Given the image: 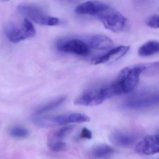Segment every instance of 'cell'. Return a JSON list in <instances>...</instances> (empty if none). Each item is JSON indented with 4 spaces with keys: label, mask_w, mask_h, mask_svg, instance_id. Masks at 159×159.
I'll use <instances>...</instances> for the list:
<instances>
[{
    "label": "cell",
    "mask_w": 159,
    "mask_h": 159,
    "mask_svg": "<svg viewBox=\"0 0 159 159\" xmlns=\"http://www.w3.org/2000/svg\"><path fill=\"white\" fill-rule=\"evenodd\" d=\"M146 68L145 65H138L122 69L115 80L109 85L113 95L133 91L138 84L140 74Z\"/></svg>",
    "instance_id": "obj_1"
},
{
    "label": "cell",
    "mask_w": 159,
    "mask_h": 159,
    "mask_svg": "<svg viewBox=\"0 0 159 159\" xmlns=\"http://www.w3.org/2000/svg\"><path fill=\"white\" fill-rule=\"evenodd\" d=\"M90 118L87 115L78 112L50 115H34L32 121L42 127H50L72 123L88 122Z\"/></svg>",
    "instance_id": "obj_2"
},
{
    "label": "cell",
    "mask_w": 159,
    "mask_h": 159,
    "mask_svg": "<svg viewBox=\"0 0 159 159\" xmlns=\"http://www.w3.org/2000/svg\"><path fill=\"white\" fill-rule=\"evenodd\" d=\"M95 17L101 22L106 29L115 33L123 32L127 26L126 18L120 12L107 4Z\"/></svg>",
    "instance_id": "obj_3"
},
{
    "label": "cell",
    "mask_w": 159,
    "mask_h": 159,
    "mask_svg": "<svg viewBox=\"0 0 159 159\" xmlns=\"http://www.w3.org/2000/svg\"><path fill=\"white\" fill-rule=\"evenodd\" d=\"M5 33L8 39L14 43L35 37L36 30L30 20L24 18L20 24L11 22L5 27Z\"/></svg>",
    "instance_id": "obj_4"
},
{
    "label": "cell",
    "mask_w": 159,
    "mask_h": 159,
    "mask_svg": "<svg viewBox=\"0 0 159 159\" xmlns=\"http://www.w3.org/2000/svg\"><path fill=\"white\" fill-rule=\"evenodd\" d=\"M18 12L32 22L46 26L57 25L60 20L49 15L42 8L32 4H22L17 7Z\"/></svg>",
    "instance_id": "obj_5"
},
{
    "label": "cell",
    "mask_w": 159,
    "mask_h": 159,
    "mask_svg": "<svg viewBox=\"0 0 159 159\" xmlns=\"http://www.w3.org/2000/svg\"><path fill=\"white\" fill-rule=\"evenodd\" d=\"M113 96L109 85L86 90L74 101L79 106L92 107L102 104L106 99Z\"/></svg>",
    "instance_id": "obj_6"
},
{
    "label": "cell",
    "mask_w": 159,
    "mask_h": 159,
    "mask_svg": "<svg viewBox=\"0 0 159 159\" xmlns=\"http://www.w3.org/2000/svg\"><path fill=\"white\" fill-rule=\"evenodd\" d=\"M89 44L80 39H73L59 43L57 49L60 52L80 56H87L90 53Z\"/></svg>",
    "instance_id": "obj_7"
},
{
    "label": "cell",
    "mask_w": 159,
    "mask_h": 159,
    "mask_svg": "<svg viewBox=\"0 0 159 159\" xmlns=\"http://www.w3.org/2000/svg\"><path fill=\"white\" fill-rule=\"evenodd\" d=\"M135 150L145 155L159 153V134L147 136L136 146Z\"/></svg>",
    "instance_id": "obj_8"
},
{
    "label": "cell",
    "mask_w": 159,
    "mask_h": 159,
    "mask_svg": "<svg viewBox=\"0 0 159 159\" xmlns=\"http://www.w3.org/2000/svg\"><path fill=\"white\" fill-rule=\"evenodd\" d=\"M129 50V47L127 46H120L112 48L103 55L95 58L93 62L95 65H98L110 61H117L125 55Z\"/></svg>",
    "instance_id": "obj_9"
},
{
    "label": "cell",
    "mask_w": 159,
    "mask_h": 159,
    "mask_svg": "<svg viewBox=\"0 0 159 159\" xmlns=\"http://www.w3.org/2000/svg\"><path fill=\"white\" fill-rule=\"evenodd\" d=\"M159 105V93L135 98L125 103V106L132 108H140Z\"/></svg>",
    "instance_id": "obj_10"
},
{
    "label": "cell",
    "mask_w": 159,
    "mask_h": 159,
    "mask_svg": "<svg viewBox=\"0 0 159 159\" xmlns=\"http://www.w3.org/2000/svg\"><path fill=\"white\" fill-rule=\"evenodd\" d=\"M90 48L97 50H110L113 48L111 39L105 35L98 34L91 37L88 43Z\"/></svg>",
    "instance_id": "obj_11"
},
{
    "label": "cell",
    "mask_w": 159,
    "mask_h": 159,
    "mask_svg": "<svg viewBox=\"0 0 159 159\" xmlns=\"http://www.w3.org/2000/svg\"><path fill=\"white\" fill-rule=\"evenodd\" d=\"M66 97L65 96L59 97L48 103L39 107L35 111V115H40L59 107L66 101Z\"/></svg>",
    "instance_id": "obj_12"
},
{
    "label": "cell",
    "mask_w": 159,
    "mask_h": 159,
    "mask_svg": "<svg viewBox=\"0 0 159 159\" xmlns=\"http://www.w3.org/2000/svg\"><path fill=\"white\" fill-rule=\"evenodd\" d=\"M114 150L110 146L106 144H99L94 146L91 150L92 157L96 159L107 158L113 154Z\"/></svg>",
    "instance_id": "obj_13"
},
{
    "label": "cell",
    "mask_w": 159,
    "mask_h": 159,
    "mask_svg": "<svg viewBox=\"0 0 159 159\" xmlns=\"http://www.w3.org/2000/svg\"><path fill=\"white\" fill-rule=\"evenodd\" d=\"M159 52V42L151 40L141 45L138 50V54L142 57H148Z\"/></svg>",
    "instance_id": "obj_14"
},
{
    "label": "cell",
    "mask_w": 159,
    "mask_h": 159,
    "mask_svg": "<svg viewBox=\"0 0 159 159\" xmlns=\"http://www.w3.org/2000/svg\"><path fill=\"white\" fill-rule=\"evenodd\" d=\"M110 139L115 145L122 147L129 146L133 142V138L122 133H114L111 134Z\"/></svg>",
    "instance_id": "obj_15"
},
{
    "label": "cell",
    "mask_w": 159,
    "mask_h": 159,
    "mask_svg": "<svg viewBox=\"0 0 159 159\" xmlns=\"http://www.w3.org/2000/svg\"><path fill=\"white\" fill-rule=\"evenodd\" d=\"M30 133L27 128L21 125L12 126L9 131L10 135L16 139L26 138L29 136Z\"/></svg>",
    "instance_id": "obj_16"
},
{
    "label": "cell",
    "mask_w": 159,
    "mask_h": 159,
    "mask_svg": "<svg viewBox=\"0 0 159 159\" xmlns=\"http://www.w3.org/2000/svg\"><path fill=\"white\" fill-rule=\"evenodd\" d=\"M73 129L72 126H66L60 129L56 130L49 135L50 137L52 138L57 140L63 141V139L66 136L69 134Z\"/></svg>",
    "instance_id": "obj_17"
},
{
    "label": "cell",
    "mask_w": 159,
    "mask_h": 159,
    "mask_svg": "<svg viewBox=\"0 0 159 159\" xmlns=\"http://www.w3.org/2000/svg\"><path fill=\"white\" fill-rule=\"evenodd\" d=\"M48 145L50 149L54 152L62 151L66 147V144L64 141L57 140L50 137H48Z\"/></svg>",
    "instance_id": "obj_18"
},
{
    "label": "cell",
    "mask_w": 159,
    "mask_h": 159,
    "mask_svg": "<svg viewBox=\"0 0 159 159\" xmlns=\"http://www.w3.org/2000/svg\"><path fill=\"white\" fill-rule=\"evenodd\" d=\"M148 26L153 29H159V15H154L149 16L146 20Z\"/></svg>",
    "instance_id": "obj_19"
},
{
    "label": "cell",
    "mask_w": 159,
    "mask_h": 159,
    "mask_svg": "<svg viewBox=\"0 0 159 159\" xmlns=\"http://www.w3.org/2000/svg\"><path fill=\"white\" fill-rule=\"evenodd\" d=\"M79 137L81 139H91L93 137L92 132L88 128L84 127L82 129Z\"/></svg>",
    "instance_id": "obj_20"
}]
</instances>
